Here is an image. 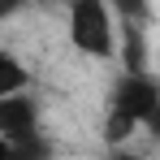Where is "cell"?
<instances>
[{
  "instance_id": "3957f363",
  "label": "cell",
  "mask_w": 160,
  "mask_h": 160,
  "mask_svg": "<svg viewBox=\"0 0 160 160\" xmlns=\"http://www.w3.org/2000/svg\"><path fill=\"white\" fill-rule=\"evenodd\" d=\"M39 134V104L30 100L26 91L4 95L0 100V138L4 143H26Z\"/></svg>"
},
{
  "instance_id": "ba28073f",
  "label": "cell",
  "mask_w": 160,
  "mask_h": 160,
  "mask_svg": "<svg viewBox=\"0 0 160 160\" xmlns=\"http://www.w3.org/2000/svg\"><path fill=\"white\" fill-rule=\"evenodd\" d=\"M26 4H30V0H0V22H9L13 13H22Z\"/></svg>"
},
{
  "instance_id": "277c9868",
  "label": "cell",
  "mask_w": 160,
  "mask_h": 160,
  "mask_svg": "<svg viewBox=\"0 0 160 160\" xmlns=\"http://www.w3.org/2000/svg\"><path fill=\"white\" fill-rule=\"evenodd\" d=\"M26 87H30L26 65L9 52V48H0V100H4V95H18V91H26Z\"/></svg>"
},
{
  "instance_id": "30bf717a",
  "label": "cell",
  "mask_w": 160,
  "mask_h": 160,
  "mask_svg": "<svg viewBox=\"0 0 160 160\" xmlns=\"http://www.w3.org/2000/svg\"><path fill=\"white\" fill-rule=\"evenodd\" d=\"M9 152H13V143H4V138H0V160H9Z\"/></svg>"
},
{
  "instance_id": "9c48e42d",
  "label": "cell",
  "mask_w": 160,
  "mask_h": 160,
  "mask_svg": "<svg viewBox=\"0 0 160 160\" xmlns=\"http://www.w3.org/2000/svg\"><path fill=\"white\" fill-rule=\"evenodd\" d=\"M104 160H143V156H134V152H112V156H104Z\"/></svg>"
},
{
  "instance_id": "7a4b0ae2",
  "label": "cell",
  "mask_w": 160,
  "mask_h": 160,
  "mask_svg": "<svg viewBox=\"0 0 160 160\" xmlns=\"http://www.w3.org/2000/svg\"><path fill=\"white\" fill-rule=\"evenodd\" d=\"M112 112H126L134 126H156L160 112V87L152 74H126L112 87Z\"/></svg>"
},
{
  "instance_id": "6da1fadb",
  "label": "cell",
  "mask_w": 160,
  "mask_h": 160,
  "mask_svg": "<svg viewBox=\"0 0 160 160\" xmlns=\"http://www.w3.org/2000/svg\"><path fill=\"white\" fill-rule=\"evenodd\" d=\"M69 43L95 61H108L117 52V26L108 0H69Z\"/></svg>"
},
{
  "instance_id": "5b68a950",
  "label": "cell",
  "mask_w": 160,
  "mask_h": 160,
  "mask_svg": "<svg viewBox=\"0 0 160 160\" xmlns=\"http://www.w3.org/2000/svg\"><path fill=\"white\" fill-rule=\"evenodd\" d=\"M9 160H52V143H48L43 134H35V138H26V143H13Z\"/></svg>"
},
{
  "instance_id": "52a82bcc",
  "label": "cell",
  "mask_w": 160,
  "mask_h": 160,
  "mask_svg": "<svg viewBox=\"0 0 160 160\" xmlns=\"http://www.w3.org/2000/svg\"><path fill=\"white\" fill-rule=\"evenodd\" d=\"M108 9H117L126 26H138L147 18V0H108Z\"/></svg>"
},
{
  "instance_id": "8992f818",
  "label": "cell",
  "mask_w": 160,
  "mask_h": 160,
  "mask_svg": "<svg viewBox=\"0 0 160 160\" xmlns=\"http://www.w3.org/2000/svg\"><path fill=\"white\" fill-rule=\"evenodd\" d=\"M138 130V126H134L130 117H126V112H108V126H104V138L108 143H112V147H121V143H126V138H130V134Z\"/></svg>"
}]
</instances>
